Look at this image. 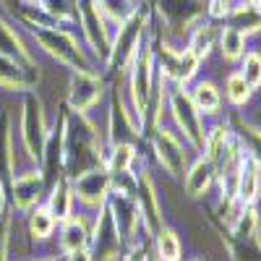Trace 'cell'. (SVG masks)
<instances>
[{"label":"cell","instance_id":"1","mask_svg":"<svg viewBox=\"0 0 261 261\" xmlns=\"http://www.w3.org/2000/svg\"><path fill=\"white\" fill-rule=\"evenodd\" d=\"M105 165V151L99 130L89 115H76L68 110L63 134V172L65 178H76L81 172Z\"/></svg>","mask_w":261,"mask_h":261},{"label":"cell","instance_id":"2","mask_svg":"<svg viewBox=\"0 0 261 261\" xmlns=\"http://www.w3.org/2000/svg\"><path fill=\"white\" fill-rule=\"evenodd\" d=\"M151 32V6L144 3L130 13L123 24H118V29L113 32V45H110V55H107L105 65L113 76H123L128 71L130 60H134L139 45L146 39V34Z\"/></svg>","mask_w":261,"mask_h":261},{"label":"cell","instance_id":"3","mask_svg":"<svg viewBox=\"0 0 261 261\" xmlns=\"http://www.w3.org/2000/svg\"><path fill=\"white\" fill-rule=\"evenodd\" d=\"M167 113L175 130L183 136V141L193 149V154H201L206 144V125L209 120L196 110V105L188 94V86H172L167 89Z\"/></svg>","mask_w":261,"mask_h":261},{"label":"cell","instance_id":"4","mask_svg":"<svg viewBox=\"0 0 261 261\" xmlns=\"http://www.w3.org/2000/svg\"><path fill=\"white\" fill-rule=\"evenodd\" d=\"M151 55H154V65L157 73L172 84V86H191L196 79H199L201 71V60L196 58L186 45H172L165 37H154L151 34Z\"/></svg>","mask_w":261,"mask_h":261},{"label":"cell","instance_id":"5","mask_svg":"<svg viewBox=\"0 0 261 261\" xmlns=\"http://www.w3.org/2000/svg\"><path fill=\"white\" fill-rule=\"evenodd\" d=\"M29 34L53 60H58L60 65H65V68H71V73L73 71H94L89 53L79 45V39L68 29H63V27H58V29L29 27Z\"/></svg>","mask_w":261,"mask_h":261},{"label":"cell","instance_id":"6","mask_svg":"<svg viewBox=\"0 0 261 261\" xmlns=\"http://www.w3.org/2000/svg\"><path fill=\"white\" fill-rule=\"evenodd\" d=\"M50 136V125H47V115H45V105H42L39 94L24 92L21 97V141L32 162H42V151H45Z\"/></svg>","mask_w":261,"mask_h":261},{"label":"cell","instance_id":"7","mask_svg":"<svg viewBox=\"0 0 261 261\" xmlns=\"http://www.w3.org/2000/svg\"><path fill=\"white\" fill-rule=\"evenodd\" d=\"M73 6H76V18H79L86 47L92 50L94 58L105 63L107 55H110V45H113V29L107 27L110 21L99 11L97 0H73Z\"/></svg>","mask_w":261,"mask_h":261},{"label":"cell","instance_id":"8","mask_svg":"<svg viewBox=\"0 0 261 261\" xmlns=\"http://www.w3.org/2000/svg\"><path fill=\"white\" fill-rule=\"evenodd\" d=\"M151 151H154L157 165L167 172V175L178 178V175L186 172L193 149L183 141V136L175 128L157 125V128H151Z\"/></svg>","mask_w":261,"mask_h":261},{"label":"cell","instance_id":"9","mask_svg":"<svg viewBox=\"0 0 261 261\" xmlns=\"http://www.w3.org/2000/svg\"><path fill=\"white\" fill-rule=\"evenodd\" d=\"M151 16H160L167 34H186L206 18V0H151Z\"/></svg>","mask_w":261,"mask_h":261},{"label":"cell","instance_id":"10","mask_svg":"<svg viewBox=\"0 0 261 261\" xmlns=\"http://www.w3.org/2000/svg\"><path fill=\"white\" fill-rule=\"evenodd\" d=\"M139 139H144V128L139 125L130 102L123 97L120 86L115 84L110 92V113H107V146L120 141L136 144Z\"/></svg>","mask_w":261,"mask_h":261},{"label":"cell","instance_id":"11","mask_svg":"<svg viewBox=\"0 0 261 261\" xmlns=\"http://www.w3.org/2000/svg\"><path fill=\"white\" fill-rule=\"evenodd\" d=\"M105 94V81L94 71H73L68 81V97L65 107L76 115H89V110L99 105Z\"/></svg>","mask_w":261,"mask_h":261},{"label":"cell","instance_id":"12","mask_svg":"<svg viewBox=\"0 0 261 261\" xmlns=\"http://www.w3.org/2000/svg\"><path fill=\"white\" fill-rule=\"evenodd\" d=\"M71 180V191H73V199L86 206V209H102L110 199V172L105 170V165L99 167H92L81 172L76 178H68Z\"/></svg>","mask_w":261,"mask_h":261},{"label":"cell","instance_id":"13","mask_svg":"<svg viewBox=\"0 0 261 261\" xmlns=\"http://www.w3.org/2000/svg\"><path fill=\"white\" fill-rule=\"evenodd\" d=\"M134 199H136V206H139L144 232L154 238L165 227V214H162V201H160V193H157V183L146 170L139 172V186H136Z\"/></svg>","mask_w":261,"mask_h":261},{"label":"cell","instance_id":"14","mask_svg":"<svg viewBox=\"0 0 261 261\" xmlns=\"http://www.w3.org/2000/svg\"><path fill=\"white\" fill-rule=\"evenodd\" d=\"M47 191H50V186L45 180V172L39 167H32V170L18 172V175L11 178L13 206L21 209V212H32L34 206H39Z\"/></svg>","mask_w":261,"mask_h":261},{"label":"cell","instance_id":"15","mask_svg":"<svg viewBox=\"0 0 261 261\" xmlns=\"http://www.w3.org/2000/svg\"><path fill=\"white\" fill-rule=\"evenodd\" d=\"M123 243L125 241L120 238L113 214H110V209H107V204H105L99 209L97 225H94V232H92V243H89V246H94V253L92 256H97L99 261H113V258L120 256Z\"/></svg>","mask_w":261,"mask_h":261},{"label":"cell","instance_id":"16","mask_svg":"<svg viewBox=\"0 0 261 261\" xmlns=\"http://www.w3.org/2000/svg\"><path fill=\"white\" fill-rule=\"evenodd\" d=\"M186 196L188 199H204V196L217 186V165L206 154H193V160L186 167Z\"/></svg>","mask_w":261,"mask_h":261},{"label":"cell","instance_id":"17","mask_svg":"<svg viewBox=\"0 0 261 261\" xmlns=\"http://www.w3.org/2000/svg\"><path fill=\"white\" fill-rule=\"evenodd\" d=\"M39 81V65H24L13 58L0 55V89L8 92H32Z\"/></svg>","mask_w":261,"mask_h":261},{"label":"cell","instance_id":"18","mask_svg":"<svg viewBox=\"0 0 261 261\" xmlns=\"http://www.w3.org/2000/svg\"><path fill=\"white\" fill-rule=\"evenodd\" d=\"M188 94L206 120H217L222 118V105H225V97H222V86L212 81V79H196L191 86H188Z\"/></svg>","mask_w":261,"mask_h":261},{"label":"cell","instance_id":"19","mask_svg":"<svg viewBox=\"0 0 261 261\" xmlns=\"http://www.w3.org/2000/svg\"><path fill=\"white\" fill-rule=\"evenodd\" d=\"M258 199H261V167L246 154L235 183V201L243 206H258Z\"/></svg>","mask_w":261,"mask_h":261},{"label":"cell","instance_id":"20","mask_svg":"<svg viewBox=\"0 0 261 261\" xmlns=\"http://www.w3.org/2000/svg\"><path fill=\"white\" fill-rule=\"evenodd\" d=\"M217 34H220V27H217V21L204 18V21H199V24H196V27L188 32V37H186V47L204 63V60L214 53V47H217Z\"/></svg>","mask_w":261,"mask_h":261},{"label":"cell","instance_id":"21","mask_svg":"<svg viewBox=\"0 0 261 261\" xmlns=\"http://www.w3.org/2000/svg\"><path fill=\"white\" fill-rule=\"evenodd\" d=\"M227 120H230V125H232V130H235L238 141H241L243 151L261 167V125L253 123V120H248V118L241 115V113H235V115L227 118Z\"/></svg>","mask_w":261,"mask_h":261},{"label":"cell","instance_id":"22","mask_svg":"<svg viewBox=\"0 0 261 261\" xmlns=\"http://www.w3.org/2000/svg\"><path fill=\"white\" fill-rule=\"evenodd\" d=\"M222 24L232 27L235 32H241L246 37H253V34H261V11H256L248 0H235L227 18Z\"/></svg>","mask_w":261,"mask_h":261},{"label":"cell","instance_id":"23","mask_svg":"<svg viewBox=\"0 0 261 261\" xmlns=\"http://www.w3.org/2000/svg\"><path fill=\"white\" fill-rule=\"evenodd\" d=\"M92 243V230L86 227V222L81 217H68L60 227V251L63 253H73V251H84Z\"/></svg>","mask_w":261,"mask_h":261},{"label":"cell","instance_id":"24","mask_svg":"<svg viewBox=\"0 0 261 261\" xmlns=\"http://www.w3.org/2000/svg\"><path fill=\"white\" fill-rule=\"evenodd\" d=\"M73 191H71V180L68 178H60V180H55L53 186H50V191H47V209H50V214L55 217L58 222H65L68 217H73L71 212H73Z\"/></svg>","mask_w":261,"mask_h":261},{"label":"cell","instance_id":"25","mask_svg":"<svg viewBox=\"0 0 261 261\" xmlns=\"http://www.w3.org/2000/svg\"><path fill=\"white\" fill-rule=\"evenodd\" d=\"M222 97H225V102L232 107L235 113H243L246 107L253 102L256 92H253L251 86L243 81V76L238 73V68H235V71H230V73L225 76V84H222Z\"/></svg>","mask_w":261,"mask_h":261},{"label":"cell","instance_id":"26","mask_svg":"<svg viewBox=\"0 0 261 261\" xmlns=\"http://www.w3.org/2000/svg\"><path fill=\"white\" fill-rule=\"evenodd\" d=\"M217 50H220V58L225 63H241L243 55L248 53V37L235 32L227 24H222L220 34H217Z\"/></svg>","mask_w":261,"mask_h":261},{"label":"cell","instance_id":"27","mask_svg":"<svg viewBox=\"0 0 261 261\" xmlns=\"http://www.w3.org/2000/svg\"><path fill=\"white\" fill-rule=\"evenodd\" d=\"M0 55L6 58H13L24 65H37V60L32 58L29 47L24 45V39L16 34V29L8 24L6 18H0Z\"/></svg>","mask_w":261,"mask_h":261},{"label":"cell","instance_id":"28","mask_svg":"<svg viewBox=\"0 0 261 261\" xmlns=\"http://www.w3.org/2000/svg\"><path fill=\"white\" fill-rule=\"evenodd\" d=\"M227 230H230V235H232V241H251V238H256L258 230H261L258 206H241Z\"/></svg>","mask_w":261,"mask_h":261},{"label":"cell","instance_id":"29","mask_svg":"<svg viewBox=\"0 0 261 261\" xmlns=\"http://www.w3.org/2000/svg\"><path fill=\"white\" fill-rule=\"evenodd\" d=\"M16 154H13V130L8 113H0V180L13 178Z\"/></svg>","mask_w":261,"mask_h":261},{"label":"cell","instance_id":"30","mask_svg":"<svg viewBox=\"0 0 261 261\" xmlns=\"http://www.w3.org/2000/svg\"><path fill=\"white\" fill-rule=\"evenodd\" d=\"M136 157H139L136 144H130V141L110 144V151H105V170H107V172H125V170H134Z\"/></svg>","mask_w":261,"mask_h":261},{"label":"cell","instance_id":"31","mask_svg":"<svg viewBox=\"0 0 261 261\" xmlns=\"http://www.w3.org/2000/svg\"><path fill=\"white\" fill-rule=\"evenodd\" d=\"M154 253H157V261H183L180 235L172 227H162L154 235Z\"/></svg>","mask_w":261,"mask_h":261},{"label":"cell","instance_id":"32","mask_svg":"<svg viewBox=\"0 0 261 261\" xmlns=\"http://www.w3.org/2000/svg\"><path fill=\"white\" fill-rule=\"evenodd\" d=\"M55 225H58V220L50 214V209L45 204H39L29 212V235L34 241H47L55 232Z\"/></svg>","mask_w":261,"mask_h":261},{"label":"cell","instance_id":"33","mask_svg":"<svg viewBox=\"0 0 261 261\" xmlns=\"http://www.w3.org/2000/svg\"><path fill=\"white\" fill-rule=\"evenodd\" d=\"M34 3H37L42 11H47L63 29L68 27V24H79L73 0H34Z\"/></svg>","mask_w":261,"mask_h":261},{"label":"cell","instance_id":"34","mask_svg":"<svg viewBox=\"0 0 261 261\" xmlns=\"http://www.w3.org/2000/svg\"><path fill=\"white\" fill-rule=\"evenodd\" d=\"M238 73H241L243 81L258 94L261 92V53L258 50H248L243 55V60L238 63Z\"/></svg>","mask_w":261,"mask_h":261},{"label":"cell","instance_id":"35","mask_svg":"<svg viewBox=\"0 0 261 261\" xmlns=\"http://www.w3.org/2000/svg\"><path fill=\"white\" fill-rule=\"evenodd\" d=\"M97 6L105 13V18L110 21V24H115V27L123 24V21L139 8L136 0H97Z\"/></svg>","mask_w":261,"mask_h":261},{"label":"cell","instance_id":"36","mask_svg":"<svg viewBox=\"0 0 261 261\" xmlns=\"http://www.w3.org/2000/svg\"><path fill=\"white\" fill-rule=\"evenodd\" d=\"M0 261H8V217L0 214Z\"/></svg>","mask_w":261,"mask_h":261},{"label":"cell","instance_id":"37","mask_svg":"<svg viewBox=\"0 0 261 261\" xmlns=\"http://www.w3.org/2000/svg\"><path fill=\"white\" fill-rule=\"evenodd\" d=\"M123 261H149V256H146V246L144 243H134V248H130V253L128 256H123Z\"/></svg>","mask_w":261,"mask_h":261},{"label":"cell","instance_id":"38","mask_svg":"<svg viewBox=\"0 0 261 261\" xmlns=\"http://www.w3.org/2000/svg\"><path fill=\"white\" fill-rule=\"evenodd\" d=\"M65 261H94V256H92L89 248H84V251H73V253H68V258H65Z\"/></svg>","mask_w":261,"mask_h":261},{"label":"cell","instance_id":"39","mask_svg":"<svg viewBox=\"0 0 261 261\" xmlns=\"http://www.w3.org/2000/svg\"><path fill=\"white\" fill-rule=\"evenodd\" d=\"M0 3H3L11 13H16V11H18V6H21V0H0Z\"/></svg>","mask_w":261,"mask_h":261},{"label":"cell","instance_id":"40","mask_svg":"<svg viewBox=\"0 0 261 261\" xmlns=\"http://www.w3.org/2000/svg\"><path fill=\"white\" fill-rule=\"evenodd\" d=\"M0 214H6V186L0 180Z\"/></svg>","mask_w":261,"mask_h":261},{"label":"cell","instance_id":"41","mask_svg":"<svg viewBox=\"0 0 261 261\" xmlns=\"http://www.w3.org/2000/svg\"><path fill=\"white\" fill-rule=\"evenodd\" d=\"M248 3H251V6L256 8V11H261V0H248Z\"/></svg>","mask_w":261,"mask_h":261},{"label":"cell","instance_id":"42","mask_svg":"<svg viewBox=\"0 0 261 261\" xmlns=\"http://www.w3.org/2000/svg\"><path fill=\"white\" fill-rule=\"evenodd\" d=\"M188 261H204V258H199V256H193V258H188Z\"/></svg>","mask_w":261,"mask_h":261},{"label":"cell","instance_id":"43","mask_svg":"<svg viewBox=\"0 0 261 261\" xmlns=\"http://www.w3.org/2000/svg\"><path fill=\"white\" fill-rule=\"evenodd\" d=\"M39 261H55V258H39Z\"/></svg>","mask_w":261,"mask_h":261}]
</instances>
